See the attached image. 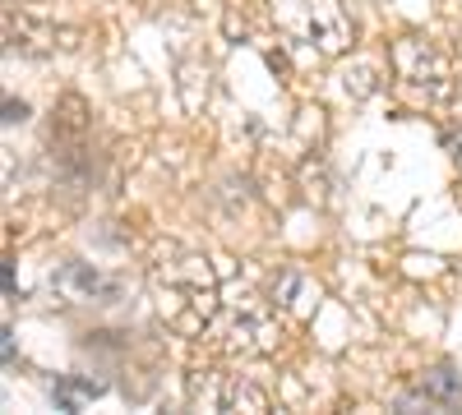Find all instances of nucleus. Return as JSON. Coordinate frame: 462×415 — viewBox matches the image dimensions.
Returning a JSON list of instances; mask_svg holds the SVG:
<instances>
[{
	"label": "nucleus",
	"instance_id": "obj_5",
	"mask_svg": "<svg viewBox=\"0 0 462 415\" xmlns=\"http://www.w3.org/2000/svg\"><path fill=\"white\" fill-rule=\"evenodd\" d=\"M217 337H222V351L231 356H268L282 337V323L259 305H241L236 314H226Z\"/></svg>",
	"mask_w": 462,
	"mask_h": 415
},
{
	"label": "nucleus",
	"instance_id": "obj_2",
	"mask_svg": "<svg viewBox=\"0 0 462 415\" xmlns=\"http://www.w3.org/2000/svg\"><path fill=\"white\" fill-rule=\"evenodd\" d=\"M268 10L287 37L315 47L319 56H337L352 47V19H346L342 0H268Z\"/></svg>",
	"mask_w": 462,
	"mask_h": 415
},
{
	"label": "nucleus",
	"instance_id": "obj_6",
	"mask_svg": "<svg viewBox=\"0 0 462 415\" xmlns=\"http://www.w3.org/2000/svg\"><path fill=\"white\" fill-rule=\"evenodd\" d=\"M398 406H402V410H416V406L462 410V374H457V369H430L426 379L416 383V392H407Z\"/></svg>",
	"mask_w": 462,
	"mask_h": 415
},
{
	"label": "nucleus",
	"instance_id": "obj_1",
	"mask_svg": "<svg viewBox=\"0 0 462 415\" xmlns=\"http://www.w3.org/2000/svg\"><path fill=\"white\" fill-rule=\"evenodd\" d=\"M148 286L158 300V314L180 337H204L222 319L217 273L208 268L204 254H162L148 273Z\"/></svg>",
	"mask_w": 462,
	"mask_h": 415
},
{
	"label": "nucleus",
	"instance_id": "obj_4",
	"mask_svg": "<svg viewBox=\"0 0 462 415\" xmlns=\"http://www.w3.org/2000/svg\"><path fill=\"white\" fill-rule=\"evenodd\" d=\"M189 401L204 410H268V397L250 379H241V374H217V369L189 374Z\"/></svg>",
	"mask_w": 462,
	"mask_h": 415
},
{
	"label": "nucleus",
	"instance_id": "obj_7",
	"mask_svg": "<svg viewBox=\"0 0 462 415\" xmlns=\"http://www.w3.org/2000/svg\"><path fill=\"white\" fill-rule=\"evenodd\" d=\"M51 291L65 295L69 305H79V300H97V295H116V282L102 277L97 268L88 263H65L60 273H51Z\"/></svg>",
	"mask_w": 462,
	"mask_h": 415
},
{
	"label": "nucleus",
	"instance_id": "obj_3",
	"mask_svg": "<svg viewBox=\"0 0 462 415\" xmlns=\"http://www.w3.org/2000/svg\"><path fill=\"white\" fill-rule=\"evenodd\" d=\"M389 60L398 69L402 88H411L416 97H426V102H448L453 97V60L435 42H426V37H398Z\"/></svg>",
	"mask_w": 462,
	"mask_h": 415
},
{
	"label": "nucleus",
	"instance_id": "obj_8",
	"mask_svg": "<svg viewBox=\"0 0 462 415\" xmlns=\"http://www.w3.org/2000/svg\"><path fill=\"white\" fill-rule=\"evenodd\" d=\"M23 116H28L23 102H5V125H14V121H23Z\"/></svg>",
	"mask_w": 462,
	"mask_h": 415
}]
</instances>
